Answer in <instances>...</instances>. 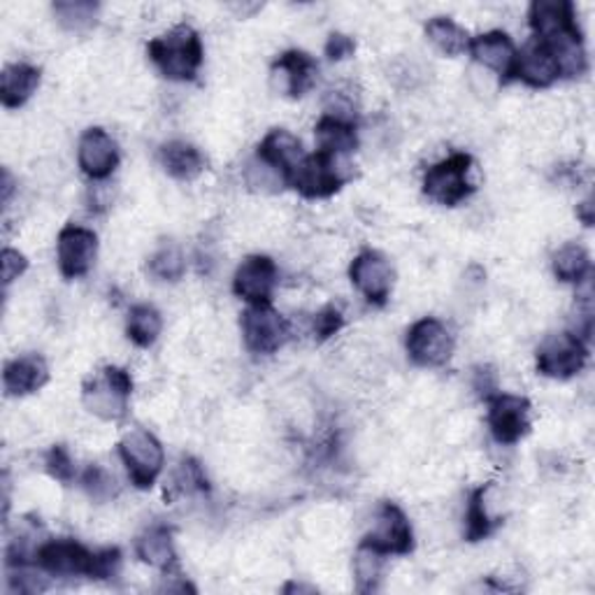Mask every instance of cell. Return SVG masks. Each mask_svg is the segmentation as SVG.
Masks as SVG:
<instances>
[{
  "label": "cell",
  "mask_w": 595,
  "mask_h": 595,
  "mask_svg": "<svg viewBox=\"0 0 595 595\" xmlns=\"http://www.w3.org/2000/svg\"><path fill=\"white\" fill-rule=\"evenodd\" d=\"M147 54L163 77L175 82L196 79L205 56L198 31L188 24H180L154 37L147 45Z\"/></svg>",
  "instance_id": "1"
},
{
  "label": "cell",
  "mask_w": 595,
  "mask_h": 595,
  "mask_svg": "<svg viewBox=\"0 0 595 595\" xmlns=\"http://www.w3.org/2000/svg\"><path fill=\"white\" fill-rule=\"evenodd\" d=\"M473 156L463 152L437 161L423 175V194L444 207L461 205L477 188L473 182Z\"/></svg>",
  "instance_id": "2"
},
{
  "label": "cell",
  "mask_w": 595,
  "mask_h": 595,
  "mask_svg": "<svg viewBox=\"0 0 595 595\" xmlns=\"http://www.w3.org/2000/svg\"><path fill=\"white\" fill-rule=\"evenodd\" d=\"M133 393V379L129 370L108 366L87 385L82 387V402L94 416L102 421H121L129 412V400Z\"/></svg>",
  "instance_id": "3"
},
{
  "label": "cell",
  "mask_w": 595,
  "mask_h": 595,
  "mask_svg": "<svg viewBox=\"0 0 595 595\" xmlns=\"http://www.w3.org/2000/svg\"><path fill=\"white\" fill-rule=\"evenodd\" d=\"M119 456L129 470L131 482L138 488H152L163 473L165 454L163 444L154 433H149L140 426L129 429L119 440Z\"/></svg>",
  "instance_id": "4"
},
{
  "label": "cell",
  "mask_w": 595,
  "mask_h": 595,
  "mask_svg": "<svg viewBox=\"0 0 595 595\" xmlns=\"http://www.w3.org/2000/svg\"><path fill=\"white\" fill-rule=\"evenodd\" d=\"M588 360V347L577 333L549 335L538 347V372L549 379H572Z\"/></svg>",
  "instance_id": "5"
},
{
  "label": "cell",
  "mask_w": 595,
  "mask_h": 595,
  "mask_svg": "<svg viewBox=\"0 0 595 595\" xmlns=\"http://www.w3.org/2000/svg\"><path fill=\"white\" fill-rule=\"evenodd\" d=\"M245 345L251 354H274L280 351L291 337V326L286 318L272 305H249L240 318Z\"/></svg>",
  "instance_id": "6"
},
{
  "label": "cell",
  "mask_w": 595,
  "mask_h": 595,
  "mask_svg": "<svg viewBox=\"0 0 595 595\" xmlns=\"http://www.w3.org/2000/svg\"><path fill=\"white\" fill-rule=\"evenodd\" d=\"M405 347L410 358L421 368H442L454 356V335L440 318L426 316L408 331Z\"/></svg>",
  "instance_id": "7"
},
{
  "label": "cell",
  "mask_w": 595,
  "mask_h": 595,
  "mask_svg": "<svg viewBox=\"0 0 595 595\" xmlns=\"http://www.w3.org/2000/svg\"><path fill=\"white\" fill-rule=\"evenodd\" d=\"M339 163H343V159H333L322 152H314L305 156L301 167L295 170L289 186H293L303 198H312V201L331 198L349 180L343 173V165Z\"/></svg>",
  "instance_id": "8"
},
{
  "label": "cell",
  "mask_w": 595,
  "mask_h": 595,
  "mask_svg": "<svg viewBox=\"0 0 595 595\" xmlns=\"http://www.w3.org/2000/svg\"><path fill=\"white\" fill-rule=\"evenodd\" d=\"M35 565L52 577H89L94 580L96 551H89L75 540H50L40 544Z\"/></svg>",
  "instance_id": "9"
},
{
  "label": "cell",
  "mask_w": 595,
  "mask_h": 595,
  "mask_svg": "<svg viewBox=\"0 0 595 595\" xmlns=\"http://www.w3.org/2000/svg\"><path fill=\"white\" fill-rule=\"evenodd\" d=\"M364 542L385 556H405L414 549V530L408 515L396 502H381Z\"/></svg>",
  "instance_id": "10"
},
{
  "label": "cell",
  "mask_w": 595,
  "mask_h": 595,
  "mask_svg": "<svg viewBox=\"0 0 595 595\" xmlns=\"http://www.w3.org/2000/svg\"><path fill=\"white\" fill-rule=\"evenodd\" d=\"M488 429L498 444H517L530 433V402L523 396L496 393L488 398Z\"/></svg>",
  "instance_id": "11"
},
{
  "label": "cell",
  "mask_w": 595,
  "mask_h": 595,
  "mask_svg": "<svg viewBox=\"0 0 595 595\" xmlns=\"http://www.w3.org/2000/svg\"><path fill=\"white\" fill-rule=\"evenodd\" d=\"M98 257L96 232L84 226H66L56 240V261L58 270L66 280H79L87 274Z\"/></svg>",
  "instance_id": "12"
},
{
  "label": "cell",
  "mask_w": 595,
  "mask_h": 595,
  "mask_svg": "<svg viewBox=\"0 0 595 595\" xmlns=\"http://www.w3.org/2000/svg\"><path fill=\"white\" fill-rule=\"evenodd\" d=\"M351 284L358 289V293L366 298L370 305H387L391 289H393V268L385 253L379 251H360L351 261L349 268Z\"/></svg>",
  "instance_id": "13"
},
{
  "label": "cell",
  "mask_w": 595,
  "mask_h": 595,
  "mask_svg": "<svg viewBox=\"0 0 595 595\" xmlns=\"http://www.w3.org/2000/svg\"><path fill=\"white\" fill-rule=\"evenodd\" d=\"M278 286V266L263 253L247 257L232 278V291L249 305H270Z\"/></svg>",
  "instance_id": "14"
},
{
  "label": "cell",
  "mask_w": 595,
  "mask_h": 595,
  "mask_svg": "<svg viewBox=\"0 0 595 595\" xmlns=\"http://www.w3.org/2000/svg\"><path fill=\"white\" fill-rule=\"evenodd\" d=\"M316 73V61L307 52L289 50L272 63L270 82L278 94L289 98H303L314 87Z\"/></svg>",
  "instance_id": "15"
},
{
  "label": "cell",
  "mask_w": 595,
  "mask_h": 595,
  "mask_svg": "<svg viewBox=\"0 0 595 595\" xmlns=\"http://www.w3.org/2000/svg\"><path fill=\"white\" fill-rule=\"evenodd\" d=\"M77 163L89 180H108L119 165V147L108 131L89 129L79 138Z\"/></svg>",
  "instance_id": "16"
},
{
  "label": "cell",
  "mask_w": 595,
  "mask_h": 595,
  "mask_svg": "<svg viewBox=\"0 0 595 595\" xmlns=\"http://www.w3.org/2000/svg\"><path fill=\"white\" fill-rule=\"evenodd\" d=\"M473 58L484 66L486 71L496 73L502 82L515 79V66H517V47L512 37L505 31H488L470 40Z\"/></svg>",
  "instance_id": "17"
},
{
  "label": "cell",
  "mask_w": 595,
  "mask_h": 595,
  "mask_svg": "<svg viewBox=\"0 0 595 595\" xmlns=\"http://www.w3.org/2000/svg\"><path fill=\"white\" fill-rule=\"evenodd\" d=\"M305 156L307 154L303 152V142L286 129H272L261 140L259 152H257V159L270 165L286 184L291 182L295 170L301 167Z\"/></svg>",
  "instance_id": "18"
},
{
  "label": "cell",
  "mask_w": 595,
  "mask_h": 595,
  "mask_svg": "<svg viewBox=\"0 0 595 595\" xmlns=\"http://www.w3.org/2000/svg\"><path fill=\"white\" fill-rule=\"evenodd\" d=\"M528 21L536 33V40L542 42L580 31L575 6L570 0H536L528 10Z\"/></svg>",
  "instance_id": "19"
},
{
  "label": "cell",
  "mask_w": 595,
  "mask_h": 595,
  "mask_svg": "<svg viewBox=\"0 0 595 595\" xmlns=\"http://www.w3.org/2000/svg\"><path fill=\"white\" fill-rule=\"evenodd\" d=\"M559 66L551 50L540 40H530L528 45L517 52L515 79H521L530 89H549L559 79Z\"/></svg>",
  "instance_id": "20"
},
{
  "label": "cell",
  "mask_w": 595,
  "mask_h": 595,
  "mask_svg": "<svg viewBox=\"0 0 595 595\" xmlns=\"http://www.w3.org/2000/svg\"><path fill=\"white\" fill-rule=\"evenodd\" d=\"M50 381V366L40 354L19 356L3 370V387L8 396H31L40 391Z\"/></svg>",
  "instance_id": "21"
},
{
  "label": "cell",
  "mask_w": 595,
  "mask_h": 595,
  "mask_svg": "<svg viewBox=\"0 0 595 595\" xmlns=\"http://www.w3.org/2000/svg\"><path fill=\"white\" fill-rule=\"evenodd\" d=\"M314 138H316V147H318L316 152H322V154L333 156V159H347L358 149L356 126L343 117L326 115V117L318 119L316 129H314Z\"/></svg>",
  "instance_id": "22"
},
{
  "label": "cell",
  "mask_w": 595,
  "mask_h": 595,
  "mask_svg": "<svg viewBox=\"0 0 595 595\" xmlns=\"http://www.w3.org/2000/svg\"><path fill=\"white\" fill-rule=\"evenodd\" d=\"M136 554L144 565H152L156 570H173L177 567V551L173 530L167 526H152L136 542Z\"/></svg>",
  "instance_id": "23"
},
{
  "label": "cell",
  "mask_w": 595,
  "mask_h": 595,
  "mask_svg": "<svg viewBox=\"0 0 595 595\" xmlns=\"http://www.w3.org/2000/svg\"><path fill=\"white\" fill-rule=\"evenodd\" d=\"M40 87V71L29 63H10L0 75V100L8 110L26 105Z\"/></svg>",
  "instance_id": "24"
},
{
  "label": "cell",
  "mask_w": 595,
  "mask_h": 595,
  "mask_svg": "<svg viewBox=\"0 0 595 595\" xmlns=\"http://www.w3.org/2000/svg\"><path fill=\"white\" fill-rule=\"evenodd\" d=\"M159 161H161L165 173L180 182L196 180L205 170V159L201 154V149L184 142V140L165 142L159 149Z\"/></svg>",
  "instance_id": "25"
},
{
  "label": "cell",
  "mask_w": 595,
  "mask_h": 595,
  "mask_svg": "<svg viewBox=\"0 0 595 595\" xmlns=\"http://www.w3.org/2000/svg\"><path fill=\"white\" fill-rule=\"evenodd\" d=\"M544 45L551 50V54H554L561 77H582L586 73L588 56H586L582 31L559 35L554 40L544 42Z\"/></svg>",
  "instance_id": "26"
},
{
  "label": "cell",
  "mask_w": 595,
  "mask_h": 595,
  "mask_svg": "<svg viewBox=\"0 0 595 595\" xmlns=\"http://www.w3.org/2000/svg\"><path fill=\"white\" fill-rule=\"evenodd\" d=\"M491 486H479L467 498V509H465V540L467 542H482L488 536H494V530L498 528V521L488 512L486 505V494Z\"/></svg>",
  "instance_id": "27"
},
{
  "label": "cell",
  "mask_w": 595,
  "mask_h": 595,
  "mask_svg": "<svg viewBox=\"0 0 595 595\" xmlns=\"http://www.w3.org/2000/svg\"><path fill=\"white\" fill-rule=\"evenodd\" d=\"M426 35L446 56H461L470 50V35L450 17H433L426 24Z\"/></svg>",
  "instance_id": "28"
},
{
  "label": "cell",
  "mask_w": 595,
  "mask_h": 595,
  "mask_svg": "<svg viewBox=\"0 0 595 595\" xmlns=\"http://www.w3.org/2000/svg\"><path fill=\"white\" fill-rule=\"evenodd\" d=\"M551 268H554V274L561 282L582 284L591 272V257L582 245L567 242L554 253V259H551Z\"/></svg>",
  "instance_id": "29"
},
{
  "label": "cell",
  "mask_w": 595,
  "mask_h": 595,
  "mask_svg": "<svg viewBox=\"0 0 595 595\" xmlns=\"http://www.w3.org/2000/svg\"><path fill=\"white\" fill-rule=\"evenodd\" d=\"M163 331V316L154 305H136L129 312V322H126V333H129L131 343L147 349L152 347Z\"/></svg>",
  "instance_id": "30"
},
{
  "label": "cell",
  "mask_w": 595,
  "mask_h": 595,
  "mask_svg": "<svg viewBox=\"0 0 595 595\" xmlns=\"http://www.w3.org/2000/svg\"><path fill=\"white\" fill-rule=\"evenodd\" d=\"M387 556L377 551L375 547L360 542L354 556V577H356V588L360 593H370L379 586L381 575H385Z\"/></svg>",
  "instance_id": "31"
},
{
  "label": "cell",
  "mask_w": 595,
  "mask_h": 595,
  "mask_svg": "<svg viewBox=\"0 0 595 595\" xmlns=\"http://www.w3.org/2000/svg\"><path fill=\"white\" fill-rule=\"evenodd\" d=\"M52 10L63 29L73 33H84L96 26L100 6L94 3V0H58Z\"/></svg>",
  "instance_id": "32"
},
{
  "label": "cell",
  "mask_w": 595,
  "mask_h": 595,
  "mask_svg": "<svg viewBox=\"0 0 595 595\" xmlns=\"http://www.w3.org/2000/svg\"><path fill=\"white\" fill-rule=\"evenodd\" d=\"M184 270H186V261L177 245H165L154 253L152 259H149V272H152L161 282L182 280Z\"/></svg>",
  "instance_id": "33"
},
{
  "label": "cell",
  "mask_w": 595,
  "mask_h": 595,
  "mask_svg": "<svg viewBox=\"0 0 595 595\" xmlns=\"http://www.w3.org/2000/svg\"><path fill=\"white\" fill-rule=\"evenodd\" d=\"M82 486L87 496L96 502H110L119 496V484L117 477L102 465H89L82 475Z\"/></svg>",
  "instance_id": "34"
},
{
  "label": "cell",
  "mask_w": 595,
  "mask_h": 595,
  "mask_svg": "<svg viewBox=\"0 0 595 595\" xmlns=\"http://www.w3.org/2000/svg\"><path fill=\"white\" fill-rule=\"evenodd\" d=\"M191 491H209V482L203 473V465L196 458H182L173 484H170V494H165V498H177Z\"/></svg>",
  "instance_id": "35"
},
{
  "label": "cell",
  "mask_w": 595,
  "mask_h": 595,
  "mask_svg": "<svg viewBox=\"0 0 595 595\" xmlns=\"http://www.w3.org/2000/svg\"><path fill=\"white\" fill-rule=\"evenodd\" d=\"M45 467H47L50 477L61 482V484H71L75 479V475H77L75 461H73L66 444H54L52 446V450L45 456Z\"/></svg>",
  "instance_id": "36"
},
{
  "label": "cell",
  "mask_w": 595,
  "mask_h": 595,
  "mask_svg": "<svg viewBox=\"0 0 595 595\" xmlns=\"http://www.w3.org/2000/svg\"><path fill=\"white\" fill-rule=\"evenodd\" d=\"M345 326V316L339 312V307L335 305H326L322 312H316L314 324H312V333L316 343H326L335 333H339V328Z\"/></svg>",
  "instance_id": "37"
},
{
  "label": "cell",
  "mask_w": 595,
  "mask_h": 595,
  "mask_svg": "<svg viewBox=\"0 0 595 595\" xmlns=\"http://www.w3.org/2000/svg\"><path fill=\"white\" fill-rule=\"evenodd\" d=\"M121 551L117 547L96 551V565H94V580L110 582L121 575Z\"/></svg>",
  "instance_id": "38"
},
{
  "label": "cell",
  "mask_w": 595,
  "mask_h": 595,
  "mask_svg": "<svg viewBox=\"0 0 595 595\" xmlns=\"http://www.w3.org/2000/svg\"><path fill=\"white\" fill-rule=\"evenodd\" d=\"M26 270H29V259L24 257V253L6 247L3 249V257H0V278H3V284L10 286Z\"/></svg>",
  "instance_id": "39"
},
{
  "label": "cell",
  "mask_w": 595,
  "mask_h": 595,
  "mask_svg": "<svg viewBox=\"0 0 595 595\" xmlns=\"http://www.w3.org/2000/svg\"><path fill=\"white\" fill-rule=\"evenodd\" d=\"M473 387L482 400L494 398L498 393V375L491 366H479L473 377Z\"/></svg>",
  "instance_id": "40"
},
{
  "label": "cell",
  "mask_w": 595,
  "mask_h": 595,
  "mask_svg": "<svg viewBox=\"0 0 595 595\" xmlns=\"http://www.w3.org/2000/svg\"><path fill=\"white\" fill-rule=\"evenodd\" d=\"M356 52V42L354 37L345 33H331L326 40V56L331 61H345Z\"/></svg>",
  "instance_id": "41"
},
{
  "label": "cell",
  "mask_w": 595,
  "mask_h": 595,
  "mask_svg": "<svg viewBox=\"0 0 595 595\" xmlns=\"http://www.w3.org/2000/svg\"><path fill=\"white\" fill-rule=\"evenodd\" d=\"M577 217L584 221V226H593V203L586 198L582 205H577Z\"/></svg>",
  "instance_id": "42"
},
{
  "label": "cell",
  "mask_w": 595,
  "mask_h": 595,
  "mask_svg": "<svg viewBox=\"0 0 595 595\" xmlns=\"http://www.w3.org/2000/svg\"><path fill=\"white\" fill-rule=\"evenodd\" d=\"M12 191H14V182H12L10 170H3V205H8V203H10Z\"/></svg>",
  "instance_id": "43"
}]
</instances>
